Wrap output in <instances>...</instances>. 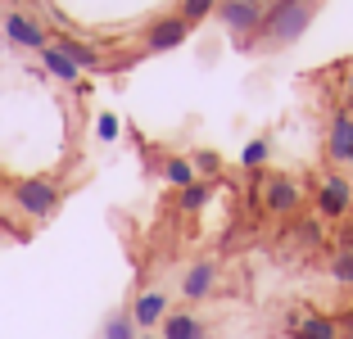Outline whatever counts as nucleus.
Returning a JSON list of instances; mask_svg holds the SVG:
<instances>
[{"instance_id": "f257e3e1", "label": "nucleus", "mask_w": 353, "mask_h": 339, "mask_svg": "<svg viewBox=\"0 0 353 339\" xmlns=\"http://www.w3.org/2000/svg\"><path fill=\"white\" fill-rule=\"evenodd\" d=\"M317 19V0H272L268 19H263L259 37H254V50H285L312 28Z\"/></svg>"}, {"instance_id": "b1692460", "label": "nucleus", "mask_w": 353, "mask_h": 339, "mask_svg": "<svg viewBox=\"0 0 353 339\" xmlns=\"http://www.w3.org/2000/svg\"><path fill=\"white\" fill-rule=\"evenodd\" d=\"M340 100H344V109H353V59L340 72Z\"/></svg>"}, {"instance_id": "6ab92c4d", "label": "nucleus", "mask_w": 353, "mask_h": 339, "mask_svg": "<svg viewBox=\"0 0 353 339\" xmlns=\"http://www.w3.org/2000/svg\"><path fill=\"white\" fill-rule=\"evenodd\" d=\"M104 339H141V330H136V321H132V312H114V317L104 321Z\"/></svg>"}, {"instance_id": "f8f14e48", "label": "nucleus", "mask_w": 353, "mask_h": 339, "mask_svg": "<svg viewBox=\"0 0 353 339\" xmlns=\"http://www.w3.org/2000/svg\"><path fill=\"white\" fill-rule=\"evenodd\" d=\"M159 335L163 339H208V321L199 317V312H190V308H176V312L163 317Z\"/></svg>"}, {"instance_id": "9b49d317", "label": "nucleus", "mask_w": 353, "mask_h": 339, "mask_svg": "<svg viewBox=\"0 0 353 339\" xmlns=\"http://www.w3.org/2000/svg\"><path fill=\"white\" fill-rule=\"evenodd\" d=\"M285 330H290L294 339H340V321H335L331 312H294V317L285 321Z\"/></svg>"}, {"instance_id": "412c9836", "label": "nucleus", "mask_w": 353, "mask_h": 339, "mask_svg": "<svg viewBox=\"0 0 353 339\" xmlns=\"http://www.w3.org/2000/svg\"><path fill=\"white\" fill-rule=\"evenodd\" d=\"M213 10H218V0H181V19L195 28V23H204V19H213Z\"/></svg>"}, {"instance_id": "ddd939ff", "label": "nucleus", "mask_w": 353, "mask_h": 339, "mask_svg": "<svg viewBox=\"0 0 353 339\" xmlns=\"http://www.w3.org/2000/svg\"><path fill=\"white\" fill-rule=\"evenodd\" d=\"M37 59H41V68L50 72L54 82H63V86H77V91H86V82H82V68H77V63L68 59V54H63V50H59L54 41L46 45V50L37 54Z\"/></svg>"}, {"instance_id": "a878e982", "label": "nucleus", "mask_w": 353, "mask_h": 339, "mask_svg": "<svg viewBox=\"0 0 353 339\" xmlns=\"http://www.w3.org/2000/svg\"><path fill=\"white\" fill-rule=\"evenodd\" d=\"M340 339H353V335H340Z\"/></svg>"}, {"instance_id": "20e7f679", "label": "nucleus", "mask_w": 353, "mask_h": 339, "mask_svg": "<svg viewBox=\"0 0 353 339\" xmlns=\"http://www.w3.org/2000/svg\"><path fill=\"white\" fill-rule=\"evenodd\" d=\"M312 208H317L322 222H344L353 213V181L340 167H331V172H322L312 181Z\"/></svg>"}, {"instance_id": "5701e85b", "label": "nucleus", "mask_w": 353, "mask_h": 339, "mask_svg": "<svg viewBox=\"0 0 353 339\" xmlns=\"http://www.w3.org/2000/svg\"><path fill=\"white\" fill-rule=\"evenodd\" d=\"M118 136H123V123H118V113H100V118H95V141L114 145Z\"/></svg>"}, {"instance_id": "dca6fc26", "label": "nucleus", "mask_w": 353, "mask_h": 339, "mask_svg": "<svg viewBox=\"0 0 353 339\" xmlns=\"http://www.w3.org/2000/svg\"><path fill=\"white\" fill-rule=\"evenodd\" d=\"M208 199H213V181H195V185H186V190H176V208H181V213H199Z\"/></svg>"}, {"instance_id": "423d86ee", "label": "nucleus", "mask_w": 353, "mask_h": 339, "mask_svg": "<svg viewBox=\"0 0 353 339\" xmlns=\"http://www.w3.org/2000/svg\"><path fill=\"white\" fill-rule=\"evenodd\" d=\"M190 41V23L181 19V14H159V19L145 23V32H141V54H168L176 50V45Z\"/></svg>"}, {"instance_id": "4be33fe9", "label": "nucleus", "mask_w": 353, "mask_h": 339, "mask_svg": "<svg viewBox=\"0 0 353 339\" xmlns=\"http://www.w3.org/2000/svg\"><path fill=\"white\" fill-rule=\"evenodd\" d=\"M294 240L299 245H322V217H303V222H294Z\"/></svg>"}, {"instance_id": "aec40b11", "label": "nucleus", "mask_w": 353, "mask_h": 339, "mask_svg": "<svg viewBox=\"0 0 353 339\" xmlns=\"http://www.w3.org/2000/svg\"><path fill=\"white\" fill-rule=\"evenodd\" d=\"M331 280L335 285H353V249H335L331 254Z\"/></svg>"}, {"instance_id": "393cba45", "label": "nucleus", "mask_w": 353, "mask_h": 339, "mask_svg": "<svg viewBox=\"0 0 353 339\" xmlns=\"http://www.w3.org/2000/svg\"><path fill=\"white\" fill-rule=\"evenodd\" d=\"M141 339H163V335H150V330H145V335H141Z\"/></svg>"}, {"instance_id": "9d476101", "label": "nucleus", "mask_w": 353, "mask_h": 339, "mask_svg": "<svg viewBox=\"0 0 353 339\" xmlns=\"http://www.w3.org/2000/svg\"><path fill=\"white\" fill-rule=\"evenodd\" d=\"M213 289H218V263L213 258H199V263H190L181 271V298L186 303H204Z\"/></svg>"}, {"instance_id": "2eb2a0df", "label": "nucleus", "mask_w": 353, "mask_h": 339, "mask_svg": "<svg viewBox=\"0 0 353 339\" xmlns=\"http://www.w3.org/2000/svg\"><path fill=\"white\" fill-rule=\"evenodd\" d=\"M159 176H163L172 190H186V185H195V163H190V154H168L163 163H159Z\"/></svg>"}, {"instance_id": "a211bd4d", "label": "nucleus", "mask_w": 353, "mask_h": 339, "mask_svg": "<svg viewBox=\"0 0 353 339\" xmlns=\"http://www.w3.org/2000/svg\"><path fill=\"white\" fill-rule=\"evenodd\" d=\"M190 163H195L199 181H218L222 172V154H213V150H190Z\"/></svg>"}, {"instance_id": "7ed1b4c3", "label": "nucleus", "mask_w": 353, "mask_h": 339, "mask_svg": "<svg viewBox=\"0 0 353 339\" xmlns=\"http://www.w3.org/2000/svg\"><path fill=\"white\" fill-rule=\"evenodd\" d=\"M268 5L272 0H218V23L231 32V41L240 50H254V37H259L263 19H268Z\"/></svg>"}, {"instance_id": "39448f33", "label": "nucleus", "mask_w": 353, "mask_h": 339, "mask_svg": "<svg viewBox=\"0 0 353 339\" xmlns=\"http://www.w3.org/2000/svg\"><path fill=\"white\" fill-rule=\"evenodd\" d=\"M259 204L272 217H294L303 208V185L285 172H263L259 176Z\"/></svg>"}, {"instance_id": "6e6552de", "label": "nucleus", "mask_w": 353, "mask_h": 339, "mask_svg": "<svg viewBox=\"0 0 353 339\" xmlns=\"http://www.w3.org/2000/svg\"><path fill=\"white\" fill-rule=\"evenodd\" d=\"M326 158L335 167H353V109H331V123H326Z\"/></svg>"}, {"instance_id": "4468645a", "label": "nucleus", "mask_w": 353, "mask_h": 339, "mask_svg": "<svg viewBox=\"0 0 353 339\" xmlns=\"http://www.w3.org/2000/svg\"><path fill=\"white\" fill-rule=\"evenodd\" d=\"M50 41L59 45V50L68 54V59H73L82 72H100V68H104V54L95 50L91 41H82V37H68V32H63V37H50Z\"/></svg>"}, {"instance_id": "f03ea898", "label": "nucleus", "mask_w": 353, "mask_h": 339, "mask_svg": "<svg viewBox=\"0 0 353 339\" xmlns=\"http://www.w3.org/2000/svg\"><path fill=\"white\" fill-rule=\"evenodd\" d=\"M10 204L19 208L28 222H50L63 204V185L50 181V176H19L10 185Z\"/></svg>"}, {"instance_id": "0eeeda50", "label": "nucleus", "mask_w": 353, "mask_h": 339, "mask_svg": "<svg viewBox=\"0 0 353 339\" xmlns=\"http://www.w3.org/2000/svg\"><path fill=\"white\" fill-rule=\"evenodd\" d=\"M0 28H5V41L19 45V50H37V54H41L46 45H50V32H46V23L37 19V14L10 10L5 19H0Z\"/></svg>"}, {"instance_id": "1a4fd4ad", "label": "nucleus", "mask_w": 353, "mask_h": 339, "mask_svg": "<svg viewBox=\"0 0 353 339\" xmlns=\"http://www.w3.org/2000/svg\"><path fill=\"white\" fill-rule=\"evenodd\" d=\"M132 321H136V330L145 335V330H154V326H163V317L172 312V298H168V289H141V294L132 298Z\"/></svg>"}, {"instance_id": "f3484780", "label": "nucleus", "mask_w": 353, "mask_h": 339, "mask_svg": "<svg viewBox=\"0 0 353 339\" xmlns=\"http://www.w3.org/2000/svg\"><path fill=\"white\" fill-rule=\"evenodd\" d=\"M268 158H272V141H268V136H254V141L240 150V167H250V172H263Z\"/></svg>"}]
</instances>
